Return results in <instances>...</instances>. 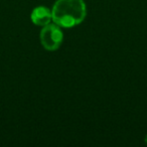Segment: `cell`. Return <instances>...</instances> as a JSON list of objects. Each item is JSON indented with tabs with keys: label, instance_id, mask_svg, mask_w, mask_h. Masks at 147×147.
Here are the masks:
<instances>
[{
	"label": "cell",
	"instance_id": "cell-2",
	"mask_svg": "<svg viewBox=\"0 0 147 147\" xmlns=\"http://www.w3.org/2000/svg\"><path fill=\"white\" fill-rule=\"evenodd\" d=\"M39 38L42 47L47 51H57L63 43V33L61 26H59L57 23H49L42 26Z\"/></svg>",
	"mask_w": 147,
	"mask_h": 147
},
{
	"label": "cell",
	"instance_id": "cell-1",
	"mask_svg": "<svg viewBox=\"0 0 147 147\" xmlns=\"http://www.w3.org/2000/svg\"><path fill=\"white\" fill-rule=\"evenodd\" d=\"M51 14L53 22L61 27L69 28L86 18L87 7L84 0H57Z\"/></svg>",
	"mask_w": 147,
	"mask_h": 147
},
{
	"label": "cell",
	"instance_id": "cell-3",
	"mask_svg": "<svg viewBox=\"0 0 147 147\" xmlns=\"http://www.w3.org/2000/svg\"><path fill=\"white\" fill-rule=\"evenodd\" d=\"M30 19L35 25L45 26L53 20L51 10L45 6H37L31 12Z\"/></svg>",
	"mask_w": 147,
	"mask_h": 147
},
{
	"label": "cell",
	"instance_id": "cell-4",
	"mask_svg": "<svg viewBox=\"0 0 147 147\" xmlns=\"http://www.w3.org/2000/svg\"><path fill=\"white\" fill-rule=\"evenodd\" d=\"M145 142H146V144H147V136L145 137Z\"/></svg>",
	"mask_w": 147,
	"mask_h": 147
}]
</instances>
